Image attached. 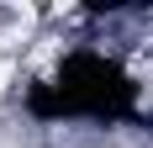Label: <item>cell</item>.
<instances>
[{
	"label": "cell",
	"mask_w": 153,
	"mask_h": 148,
	"mask_svg": "<svg viewBox=\"0 0 153 148\" xmlns=\"http://www.w3.org/2000/svg\"><path fill=\"white\" fill-rule=\"evenodd\" d=\"M0 85H5V64H0Z\"/></svg>",
	"instance_id": "cell-1"
}]
</instances>
